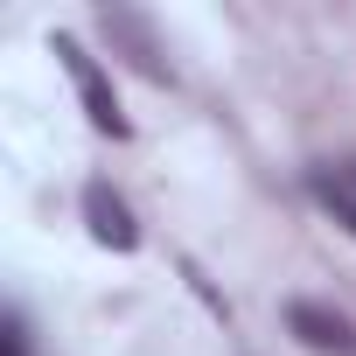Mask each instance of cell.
I'll list each match as a JSON object with an SVG mask.
<instances>
[{
    "instance_id": "cell-1",
    "label": "cell",
    "mask_w": 356,
    "mask_h": 356,
    "mask_svg": "<svg viewBox=\"0 0 356 356\" xmlns=\"http://www.w3.org/2000/svg\"><path fill=\"white\" fill-rule=\"evenodd\" d=\"M56 63H63V77L77 84V105H84V119H91L105 140H126L133 126H126V112H119V98H112V77L91 63V49H84L77 35H56Z\"/></svg>"
},
{
    "instance_id": "cell-2",
    "label": "cell",
    "mask_w": 356,
    "mask_h": 356,
    "mask_svg": "<svg viewBox=\"0 0 356 356\" xmlns=\"http://www.w3.org/2000/svg\"><path fill=\"white\" fill-rule=\"evenodd\" d=\"M84 224H91V238L105 252H140V224H133V210H126V196L112 182H91L84 189Z\"/></svg>"
},
{
    "instance_id": "cell-3",
    "label": "cell",
    "mask_w": 356,
    "mask_h": 356,
    "mask_svg": "<svg viewBox=\"0 0 356 356\" xmlns=\"http://www.w3.org/2000/svg\"><path fill=\"white\" fill-rule=\"evenodd\" d=\"M286 328H293L307 349H321V356H356L349 314H335V307H321V300H293V307H286Z\"/></svg>"
},
{
    "instance_id": "cell-4",
    "label": "cell",
    "mask_w": 356,
    "mask_h": 356,
    "mask_svg": "<svg viewBox=\"0 0 356 356\" xmlns=\"http://www.w3.org/2000/svg\"><path fill=\"white\" fill-rule=\"evenodd\" d=\"M98 22H105V35H112V42H119V49L133 56V70H140V77H154V84L168 77V56H161V42H154V29H147V22H140L133 8H105Z\"/></svg>"
},
{
    "instance_id": "cell-5",
    "label": "cell",
    "mask_w": 356,
    "mask_h": 356,
    "mask_svg": "<svg viewBox=\"0 0 356 356\" xmlns=\"http://www.w3.org/2000/svg\"><path fill=\"white\" fill-rule=\"evenodd\" d=\"M314 196L356 231V168H314Z\"/></svg>"
},
{
    "instance_id": "cell-6",
    "label": "cell",
    "mask_w": 356,
    "mask_h": 356,
    "mask_svg": "<svg viewBox=\"0 0 356 356\" xmlns=\"http://www.w3.org/2000/svg\"><path fill=\"white\" fill-rule=\"evenodd\" d=\"M0 356H29V321H22V314L0 321Z\"/></svg>"
}]
</instances>
